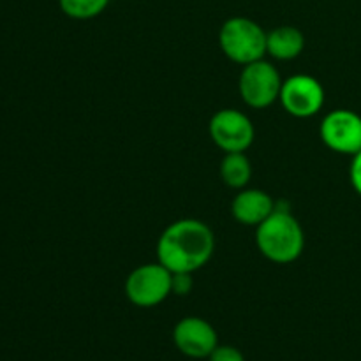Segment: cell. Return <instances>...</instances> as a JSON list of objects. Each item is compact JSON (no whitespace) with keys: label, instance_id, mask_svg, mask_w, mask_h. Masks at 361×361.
<instances>
[{"label":"cell","instance_id":"1","mask_svg":"<svg viewBox=\"0 0 361 361\" xmlns=\"http://www.w3.org/2000/svg\"><path fill=\"white\" fill-rule=\"evenodd\" d=\"M215 236L210 226L197 219H180L162 231L157 259L171 274H194L210 261Z\"/></svg>","mask_w":361,"mask_h":361},{"label":"cell","instance_id":"2","mask_svg":"<svg viewBox=\"0 0 361 361\" xmlns=\"http://www.w3.org/2000/svg\"><path fill=\"white\" fill-rule=\"evenodd\" d=\"M256 243L259 252L271 263L288 264L302 256L305 236L291 210L275 204L274 214L257 226Z\"/></svg>","mask_w":361,"mask_h":361},{"label":"cell","instance_id":"3","mask_svg":"<svg viewBox=\"0 0 361 361\" xmlns=\"http://www.w3.org/2000/svg\"><path fill=\"white\" fill-rule=\"evenodd\" d=\"M267 32L259 23L245 16H235L224 21L219 32V44L222 53L236 63L263 60L267 55Z\"/></svg>","mask_w":361,"mask_h":361},{"label":"cell","instance_id":"4","mask_svg":"<svg viewBox=\"0 0 361 361\" xmlns=\"http://www.w3.org/2000/svg\"><path fill=\"white\" fill-rule=\"evenodd\" d=\"M282 81L284 80L274 63L267 62L264 59L257 60L243 66L238 81L240 95L250 108H268L281 97Z\"/></svg>","mask_w":361,"mask_h":361},{"label":"cell","instance_id":"5","mask_svg":"<svg viewBox=\"0 0 361 361\" xmlns=\"http://www.w3.org/2000/svg\"><path fill=\"white\" fill-rule=\"evenodd\" d=\"M173 274L161 263H147L129 274L126 295L130 303L143 309L159 305L171 295Z\"/></svg>","mask_w":361,"mask_h":361},{"label":"cell","instance_id":"6","mask_svg":"<svg viewBox=\"0 0 361 361\" xmlns=\"http://www.w3.org/2000/svg\"><path fill=\"white\" fill-rule=\"evenodd\" d=\"M210 136L226 154L245 152L254 143L256 130L245 113L226 108L215 113L210 120Z\"/></svg>","mask_w":361,"mask_h":361},{"label":"cell","instance_id":"7","mask_svg":"<svg viewBox=\"0 0 361 361\" xmlns=\"http://www.w3.org/2000/svg\"><path fill=\"white\" fill-rule=\"evenodd\" d=\"M281 102L289 115L309 118L317 115L324 106V88L309 74H295L282 81Z\"/></svg>","mask_w":361,"mask_h":361},{"label":"cell","instance_id":"8","mask_svg":"<svg viewBox=\"0 0 361 361\" xmlns=\"http://www.w3.org/2000/svg\"><path fill=\"white\" fill-rule=\"evenodd\" d=\"M319 134L330 150L356 155L361 150V116L351 109H335L323 118Z\"/></svg>","mask_w":361,"mask_h":361},{"label":"cell","instance_id":"9","mask_svg":"<svg viewBox=\"0 0 361 361\" xmlns=\"http://www.w3.org/2000/svg\"><path fill=\"white\" fill-rule=\"evenodd\" d=\"M173 341L180 353L189 358H208L217 348L214 326L201 317H185L173 331Z\"/></svg>","mask_w":361,"mask_h":361},{"label":"cell","instance_id":"10","mask_svg":"<svg viewBox=\"0 0 361 361\" xmlns=\"http://www.w3.org/2000/svg\"><path fill=\"white\" fill-rule=\"evenodd\" d=\"M275 210V201L270 194L259 189L240 190L231 203V214L240 224L259 226Z\"/></svg>","mask_w":361,"mask_h":361},{"label":"cell","instance_id":"11","mask_svg":"<svg viewBox=\"0 0 361 361\" xmlns=\"http://www.w3.org/2000/svg\"><path fill=\"white\" fill-rule=\"evenodd\" d=\"M303 48H305V37H303L302 30L296 27H277L267 35V53L274 59L288 62V60L296 59L302 55Z\"/></svg>","mask_w":361,"mask_h":361},{"label":"cell","instance_id":"12","mask_svg":"<svg viewBox=\"0 0 361 361\" xmlns=\"http://www.w3.org/2000/svg\"><path fill=\"white\" fill-rule=\"evenodd\" d=\"M252 176V166L245 152L226 154L221 162V178L231 189H243Z\"/></svg>","mask_w":361,"mask_h":361},{"label":"cell","instance_id":"13","mask_svg":"<svg viewBox=\"0 0 361 361\" xmlns=\"http://www.w3.org/2000/svg\"><path fill=\"white\" fill-rule=\"evenodd\" d=\"M60 9L73 20H92L108 7L109 0H59Z\"/></svg>","mask_w":361,"mask_h":361},{"label":"cell","instance_id":"14","mask_svg":"<svg viewBox=\"0 0 361 361\" xmlns=\"http://www.w3.org/2000/svg\"><path fill=\"white\" fill-rule=\"evenodd\" d=\"M192 288H194L192 274H173L171 295L185 296L192 291Z\"/></svg>","mask_w":361,"mask_h":361},{"label":"cell","instance_id":"15","mask_svg":"<svg viewBox=\"0 0 361 361\" xmlns=\"http://www.w3.org/2000/svg\"><path fill=\"white\" fill-rule=\"evenodd\" d=\"M208 358L210 361H245L242 353L231 345H217Z\"/></svg>","mask_w":361,"mask_h":361},{"label":"cell","instance_id":"16","mask_svg":"<svg viewBox=\"0 0 361 361\" xmlns=\"http://www.w3.org/2000/svg\"><path fill=\"white\" fill-rule=\"evenodd\" d=\"M349 176H351V183L355 187V190L361 196V150L356 155H353V164Z\"/></svg>","mask_w":361,"mask_h":361}]
</instances>
